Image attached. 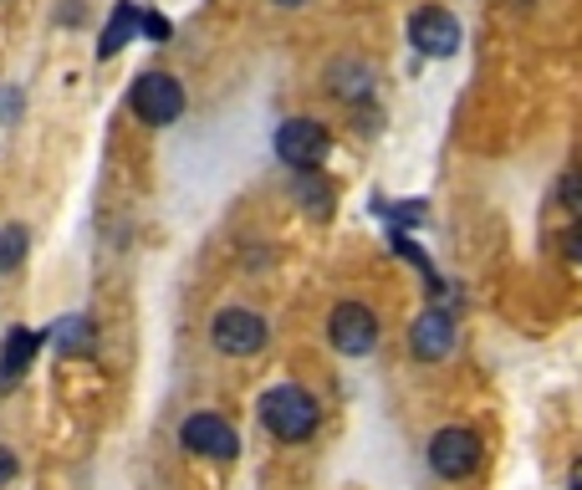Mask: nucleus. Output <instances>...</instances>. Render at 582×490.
<instances>
[{
	"label": "nucleus",
	"instance_id": "obj_1",
	"mask_svg": "<svg viewBox=\"0 0 582 490\" xmlns=\"http://www.w3.org/2000/svg\"><path fill=\"white\" fill-rule=\"evenodd\" d=\"M256 419H261V429L271 439H281V445H306L322 425V404H318V394L302 384H277L256 398Z\"/></svg>",
	"mask_w": 582,
	"mask_h": 490
},
{
	"label": "nucleus",
	"instance_id": "obj_2",
	"mask_svg": "<svg viewBox=\"0 0 582 490\" xmlns=\"http://www.w3.org/2000/svg\"><path fill=\"white\" fill-rule=\"evenodd\" d=\"M424 460L435 470L439 480H450V486H465V480L480 476V465H486V439L476 435L470 425H445L429 435L424 445Z\"/></svg>",
	"mask_w": 582,
	"mask_h": 490
},
{
	"label": "nucleus",
	"instance_id": "obj_3",
	"mask_svg": "<svg viewBox=\"0 0 582 490\" xmlns=\"http://www.w3.org/2000/svg\"><path fill=\"white\" fill-rule=\"evenodd\" d=\"M378 312L368 302H357V296H343V302L328 312V343L337 358H368L373 347H378Z\"/></svg>",
	"mask_w": 582,
	"mask_h": 490
},
{
	"label": "nucleus",
	"instance_id": "obj_4",
	"mask_svg": "<svg viewBox=\"0 0 582 490\" xmlns=\"http://www.w3.org/2000/svg\"><path fill=\"white\" fill-rule=\"evenodd\" d=\"M210 343L226 358H256L271 343V327H266V317L251 312V306H220L210 322Z\"/></svg>",
	"mask_w": 582,
	"mask_h": 490
},
{
	"label": "nucleus",
	"instance_id": "obj_5",
	"mask_svg": "<svg viewBox=\"0 0 582 490\" xmlns=\"http://www.w3.org/2000/svg\"><path fill=\"white\" fill-rule=\"evenodd\" d=\"M332 154V133L322 128L318 118H287L277 128V159L287 164L291 174L322 169V159Z\"/></svg>",
	"mask_w": 582,
	"mask_h": 490
},
{
	"label": "nucleus",
	"instance_id": "obj_6",
	"mask_svg": "<svg viewBox=\"0 0 582 490\" xmlns=\"http://www.w3.org/2000/svg\"><path fill=\"white\" fill-rule=\"evenodd\" d=\"M128 107L148 128H169V123H179V113H185V87H179L169 72H144V77L133 82Z\"/></svg>",
	"mask_w": 582,
	"mask_h": 490
},
{
	"label": "nucleus",
	"instance_id": "obj_7",
	"mask_svg": "<svg viewBox=\"0 0 582 490\" xmlns=\"http://www.w3.org/2000/svg\"><path fill=\"white\" fill-rule=\"evenodd\" d=\"M460 21H455V11H445V6H419V11L409 15V46L419 56H435V62H445V56L460 52Z\"/></svg>",
	"mask_w": 582,
	"mask_h": 490
},
{
	"label": "nucleus",
	"instance_id": "obj_8",
	"mask_svg": "<svg viewBox=\"0 0 582 490\" xmlns=\"http://www.w3.org/2000/svg\"><path fill=\"white\" fill-rule=\"evenodd\" d=\"M455 337H460V327H455L450 306H424L419 317L409 322V358L414 363H445L455 353Z\"/></svg>",
	"mask_w": 582,
	"mask_h": 490
},
{
	"label": "nucleus",
	"instance_id": "obj_9",
	"mask_svg": "<svg viewBox=\"0 0 582 490\" xmlns=\"http://www.w3.org/2000/svg\"><path fill=\"white\" fill-rule=\"evenodd\" d=\"M179 445H185L189 455H205V460H236L240 455V435L230 419H220V414H189L185 425H179Z\"/></svg>",
	"mask_w": 582,
	"mask_h": 490
},
{
	"label": "nucleus",
	"instance_id": "obj_10",
	"mask_svg": "<svg viewBox=\"0 0 582 490\" xmlns=\"http://www.w3.org/2000/svg\"><path fill=\"white\" fill-rule=\"evenodd\" d=\"M41 343H46V337H41L37 327H11V337L0 343V394H6V388H15V378H21V373L37 363Z\"/></svg>",
	"mask_w": 582,
	"mask_h": 490
},
{
	"label": "nucleus",
	"instance_id": "obj_11",
	"mask_svg": "<svg viewBox=\"0 0 582 490\" xmlns=\"http://www.w3.org/2000/svg\"><path fill=\"white\" fill-rule=\"evenodd\" d=\"M373 66L368 62H353V56H347V62H332L328 66V93L332 97H343V103H368L373 97Z\"/></svg>",
	"mask_w": 582,
	"mask_h": 490
},
{
	"label": "nucleus",
	"instance_id": "obj_12",
	"mask_svg": "<svg viewBox=\"0 0 582 490\" xmlns=\"http://www.w3.org/2000/svg\"><path fill=\"white\" fill-rule=\"evenodd\" d=\"M138 21H144L138 6H133V0H118V11H113V21L103 27V41H97V56H103V62H107V56H118L123 46L138 37Z\"/></svg>",
	"mask_w": 582,
	"mask_h": 490
},
{
	"label": "nucleus",
	"instance_id": "obj_13",
	"mask_svg": "<svg viewBox=\"0 0 582 490\" xmlns=\"http://www.w3.org/2000/svg\"><path fill=\"white\" fill-rule=\"evenodd\" d=\"M297 199H302L306 215H318V220H328L332 215V185L328 179H318V169L297 174Z\"/></svg>",
	"mask_w": 582,
	"mask_h": 490
},
{
	"label": "nucleus",
	"instance_id": "obj_14",
	"mask_svg": "<svg viewBox=\"0 0 582 490\" xmlns=\"http://www.w3.org/2000/svg\"><path fill=\"white\" fill-rule=\"evenodd\" d=\"M373 210L384 215L394 230H404V226H424V215H429V205L424 199H394V205H373Z\"/></svg>",
	"mask_w": 582,
	"mask_h": 490
},
{
	"label": "nucleus",
	"instance_id": "obj_15",
	"mask_svg": "<svg viewBox=\"0 0 582 490\" xmlns=\"http://www.w3.org/2000/svg\"><path fill=\"white\" fill-rule=\"evenodd\" d=\"M27 246H31L27 226H6V230H0V271H15V265L27 261Z\"/></svg>",
	"mask_w": 582,
	"mask_h": 490
},
{
	"label": "nucleus",
	"instance_id": "obj_16",
	"mask_svg": "<svg viewBox=\"0 0 582 490\" xmlns=\"http://www.w3.org/2000/svg\"><path fill=\"white\" fill-rule=\"evenodd\" d=\"M56 343H62V353H87V347H93V322L87 317L56 322Z\"/></svg>",
	"mask_w": 582,
	"mask_h": 490
},
{
	"label": "nucleus",
	"instance_id": "obj_17",
	"mask_svg": "<svg viewBox=\"0 0 582 490\" xmlns=\"http://www.w3.org/2000/svg\"><path fill=\"white\" fill-rule=\"evenodd\" d=\"M557 205L582 220V169H568L562 179H557Z\"/></svg>",
	"mask_w": 582,
	"mask_h": 490
},
{
	"label": "nucleus",
	"instance_id": "obj_18",
	"mask_svg": "<svg viewBox=\"0 0 582 490\" xmlns=\"http://www.w3.org/2000/svg\"><path fill=\"white\" fill-rule=\"evenodd\" d=\"M138 31H144L148 41H169V21H164L159 11H154V15H144V21H138Z\"/></svg>",
	"mask_w": 582,
	"mask_h": 490
},
{
	"label": "nucleus",
	"instance_id": "obj_19",
	"mask_svg": "<svg viewBox=\"0 0 582 490\" xmlns=\"http://www.w3.org/2000/svg\"><path fill=\"white\" fill-rule=\"evenodd\" d=\"M562 256H568L572 265H582V220L568 230V236H562Z\"/></svg>",
	"mask_w": 582,
	"mask_h": 490
},
{
	"label": "nucleus",
	"instance_id": "obj_20",
	"mask_svg": "<svg viewBox=\"0 0 582 490\" xmlns=\"http://www.w3.org/2000/svg\"><path fill=\"white\" fill-rule=\"evenodd\" d=\"M11 480H15V455L0 450V486H11Z\"/></svg>",
	"mask_w": 582,
	"mask_h": 490
},
{
	"label": "nucleus",
	"instance_id": "obj_21",
	"mask_svg": "<svg viewBox=\"0 0 582 490\" xmlns=\"http://www.w3.org/2000/svg\"><path fill=\"white\" fill-rule=\"evenodd\" d=\"M568 490H582V455L572 460V470H568Z\"/></svg>",
	"mask_w": 582,
	"mask_h": 490
},
{
	"label": "nucleus",
	"instance_id": "obj_22",
	"mask_svg": "<svg viewBox=\"0 0 582 490\" xmlns=\"http://www.w3.org/2000/svg\"><path fill=\"white\" fill-rule=\"evenodd\" d=\"M62 21H82V0H66V6H62Z\"/></svg>",
	"mask_w": 582,
	"mask_h": 490
},
{
	"label": "nucleus",
	"instance_id": "obj_23",
	"mask_svg": "<svg viewBox=\"0 0 582 490\" xmlns=\"http://www.w3.org/2000/svg\"><path fill=\"white\" fill-rule=\"evenodd\" d=\"M281 11H297V6H306V0H277Z\"/></svg>",
	"mask_w": 582,
	"mask_h": 490
}]
</instances>
